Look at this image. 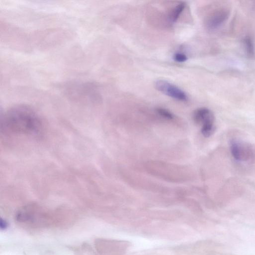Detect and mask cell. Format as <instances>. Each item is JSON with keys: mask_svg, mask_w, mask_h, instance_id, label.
<instances>
[{"mask_svg": "<svg viewBox=\"0 0 255 255\" xmlns=\"http://www.w3.org/2000/svg\"><path fill=\"white\" fill-rule=\"evenodd\" d=\"M1 131L12 135L37 136L41 134L42 123L38 114L24 105L7 110L0 120Z\"/></svg>", "mask_w": 255, "mask_h": 255, "instance_id": "6da1fadb", "label": "cell"}, {"mask_svg": "<svg viewBox=\"0 0 255 255\" xmlns=\"http://www.w3.org/2000/svg\"><path fill=\"white\" fill-rule=\"evenodd\" d=\"M97 248L103 255H125L131 244L126 240L100 239Z\"/></svg>", "mask_w": 255, "mask_h": 255, "instance_id": "7a4b0ae2", "label": "cell"}, {"mask_svg": "<svg viewBox=\"0 0 255 255\" xmlns=\"http://www.w3.org/2000/svg\"><path fill=\"white\" fill-rule=\"evenodd\" d=\"M155 86L157 90L173 99L182 102L188 100V96L184 91L167 81L157 80Z\"/></svg>", "mask_w": 255, "mask_h": 255, "instance_id": "3957f363", "label": "cell"}, {"mask_svg": "<svg viewBox=\"0 0 255 255\" xmlns=\"http://www.w3.org/2000/svg\"><path fill=\"white\" fill-rule=\"evenodd\" d=\"M230 149L233 157L240 162H246L252 158L254 155L250 146L236 139L230 141Z\"/></svg>", "mask_w": 255, "mask_h": 255, "instance_id": "277c9868", "label": "cell"}, {"mask_svg": "<svg viewBox=\"0 0 255 255\" xmlns=\"http://www.w3.org/2000/svg\"><path fill=\"white\" fill-rule=\"evenodd\" d=\"M230 11L227 8H220L211 12L205 20V27L210 31L219 28L228 19Z\"/></svg>", "mask_w": 255, "mask_h": 255, "instance_id": "5b68a950", "label": "cell"}, {"mask_svg": "<svg viewBox=\"0 0 255 255\" xmlns=\"http://www.w3.org/2000/svg\"><path fill=\"white\" fill-rule=\"evenodd\" d=\"M194 121L197 124L202 125V127L214 126V116L212 112L207 108H200L193 113Z\"/></svg>", "mask_w": 255, "mask_h": 255, "instance_id": "8992f818", "label": "cell"}, {"mask_svg": "<svg viewBox=\"0 0 255 255\" xmlns=\"http://www.w3.org/2000/svg\"><path fill=\"white\" fill-rule=\"evenodd\" d=\"M185 7V3L182 2L176 5L171 10L169 14L170 20L173 22L176 21L184 9Z\"/></svg>", "mask_w": 255, "mask_h": 255, "instance_id": "52a82bcc", "label": "cell"}, {"mask_svg": "<svg viewBox=\"0 0 255 255\" xmlns=\"http://www.w3.org/2000/svg\"><path fill=\"white\" fill-rule=\"evenodd\" d=\"M243 43L247 55L250 57H254L255 55V49L252 39L247 37L244 39Z\"/></svg>", "mask_w": 255, "mask_h": 255, "instance_id": "ba28073f", "label": "cell"}, {"mask_svg": "<svg viewBox=\"0 0 255 255\" xmlns=\"http://www.w3.org/2000/svg\"><path fill=\"white\" fill-rule=\"evenodd\" d=\"M156 113L161 117L168 120H172L174 119V115L168 110L162 108H158L156 109Z\"/></svg>", "mask_w": 255, "mask_h": 255, "instance_id": "9c48e42d", "label": "cell"}, {"mask_svg": "<svg viewBox=\"0 0 255 255\" xmlns=\"http://www.w3.org/2000/svg\"><path fill=\"white\" fill-rule=\"evenodd\" d=\"M173 59L178 62H184L188 59V58L185 54L178 52L173 55Z\"/></svg>", "mask_w": 255, "mask_h": 255, "instance_id": "30bf717a", "label": "cell"}]
</instances>
